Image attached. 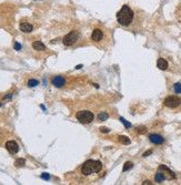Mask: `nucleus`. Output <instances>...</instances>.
Here are the masks:
<instances>
[{
    "label": "nucleus",
    "mask_w": 181,
    "mask_h": 185,
    "mask_svg": "<svg viewBox=\"0 0 181 185\" xmlns=\"http://www.w3.org/2000/svg\"><path fill=\"white\" fill-rule=\"evenodd\" d=\"M134 16L135 14L132 9L129 6L125 4L117 13V20H118V22L121 26H129L132 22V20H134Z\"/></svg>",
    "instance_id": "obj_1"
},
{
    "label": "nucleus",
    "mask_w": 181,
    "mask_h": 185,
    "mask_svg": "<svg viewBox=\"0 0 181 185\" xmlns=\"http://www.w3.org/2000/svg\"><path fill=\"white\" fill-rule=\"evenodd\" d=\"M102 168V163L100 161H94V160H88L83 163L81 167V172L83 175H89L91 173H98Z\"/></svg>",
    "instance_id": "obj_2"
},
{
    "label": "nucleus",
    "mask_w": 181,
    "mask_h": 185,
    "mask_svg": "<svg viewBox=\"0 0 181 185\" xmlns=\"http://www.w3.org/2000/svg\"><path fill=\"white\" fill-rule=\"evenodd\" d=\"M76 117L78 119V121L82 124H89L91 123L93 119H94V115L92 112H90V111H79L77 112Z\"/></svg>",
    "instance_id": "obj_3"
},
{
    "label": "nucleus",
    "mask_w": 181,
    "mask_h": 185,
    "mask_svg": "<svg viewBox=\"0 0 181 185\" xmlns=\"http://www.w3.org/2000/svg\"><path fill=\"white\" fill-rule=\"evenodd\" d=\"M79 39V33L78 31L73 30V31H70L68 34L65 36V38H63V44L65 46H72L74 42Z\"/></svg>",
    "instance_id": "obj_4"
},
{
    "label": "nucleus",
    "mask_w": 181,
    "mask_h": 185,
    "mask_svg": "<svg viewBox=\"0 0 181 185\" xmlns=\"http://www.w3.org/2000/svg\"><path fill=\"white\" fill-rule=\"evenodd\" d=\"M163 104L168 108H171V109L178 108L181 104V99L178 97H174V96H170V97L166 98V100L163 101Z\"/></svg>",
    "instance_id": "obj_5"
},
{
    "label": "nucleus",
    "mask_w": 181,
    "mask_h": 185,
    "mask_svg": "<svg viewBox=\"0 0 181 185\" xmlns=\"http://www.w3.org/2000/svg\"><path fill=\"white\" fill-rule=\"evenodd\" d=\"M6 149L8 150L9 153H11V154H16V153H18L19 151V145L16 141H8L6 143Z\"/></svg>",
    "instance_id": "obj_6"
},
{
    "label": "nucleus",
    "mask_w": 181,
    "mask_h": 185,
    "mask_svg": "<svg viewBox=\"0 0 181 185\" xmlns=\"http://www.w3.org/2000/svg\"><path fill=\"white\" fill-rule=\"evenodd\" d=\"M52 84L56 87V88H62L63 86L66 84V80H65V78L61 77V76H57L55 77L54 79H52Z\"/></svg>",
    "instance_id": "obj_7"
},
{
    "label": "nucleus",
    "mask_w": 181,
    "mask_h": 185,
    "mask_svg": "<svg viewBox=\"0 0 181 185\" xmlns=\"http://www.w3.org/2000/svg\"><path fill=\"white\" fill-rule=\"evenodd\" d=\"M149 140L153 144H162L164 142V139L159 134H150L149 135Z\"/></svg>",
    "instance_id": "obj_8"
},
{
    "label": "nucleus",
    "mask_w": 181,
    "mask_h": 185,
    "mask_svg": "<svg viewBox=\"0 0 181 185\" xmlns=\"http://www.w3.org/2000/svg\"><path fill=\"white\" fill-rule=\"evenodd\" d=\"M103 38V32L101 31L100 29H94L93 31H92V34H91V39L93 40V41H100L101 39Z\"/></svg>",
    "instance_id": "obj_9"
},
{
    "label": "nucleus",
    "mask_w": 181,
    "mask_h": 185,
    "mask_svg": "<svg viewBox=\"0 0 181 185\" xmlns=\"http://www.w3.org/2000/svg\"><path fill=\"white\" fill-rule=\"evenodd\" d=\"M34 29L32 24L31 23H28V22H21L20 23V30L22 31V32H26V33H29L31 32Z\"/></svg>",
    "instance_id": "obj_10"
},
{
    "label": "nucleus",
    "mask_w": 181,
    "mask_h": 185,
    "mask_svg": "<svg viewBox=\"0 0 181 185\" xmlns=\"http://www.w3.org/2000/svg\"><path fill=\"white\" fill-rule=\"evenodd\" d=\"M157 66L160 70H166V69L168 68V62H167L166 59L160 58V59H158V61H157Z\"/></svg>",
    "instance_id": "obj_11"
},
{
    "label": "nucleus",
    "mask_w": 181,
    "mask_h": 185,
    "mask_svg": "<svg viewBox=\"0 0 181 185\" xmlns=\"http://www.w3.org/2000/svg\"><path fill=\"white\" fill-rule=\"evenodd\" d=\"M32 48L35 50H37V51H42V50L46 49V46L42 43L41 41H35L32 43Z\"/></svg>",
    "instance_id": "obj_12"
},
{
    "label": "nucleus",
    "mask_w": 181,
    "mask_h": 185,
    "mask_svg": "<svg viewBox=\"0 0 181 185\" xmlns=\"http://www.w3.org/2000/svg\"><path fill=\"white\" fill-rule=\"evenodd\" d=\"M154 179H156L157 183H161V182H163L164 179H166V176H164L163 173L158 172V173L156 174V176H154Z\"/></svg>",
    "instance_id": "obj_13"
},
{
    "label": "nucleus",
    "mask_w": 181,
    "mask_h": 185,
    "mask_svg": "<svg viewBox=\"0 0 181 185\" xmlns=\"http://www.w3.org/2000/svg\"><path fill=\"white\" fill-rule=\"evenodd\" d=\"M119 139V142H121L122 144H126V145H128V144H130V139L128 136H125V135H121V136H119L118 137Z\"/></svg>",
    "instance_id": "obj_14"
},
{
    "label": "nucleus",
    "mask_w": 181,
    "mask_h": 185,
    "mask_svg": "<svg viewBox=\"0 0 181 185\" xmlns=\"http://www.w3.org/2000/svg\"><path fill=\"white\" fill-rule=\"evenodd\" d=\"M132 167H134V163H132V162H126L125 165H123V168H122V171H123V172H127V171L131 170Z\"/></svg>",
    "instance_id": "obj_15"
},
{
    "label": "nucleus",
    "mask_w": 181,
    "mask_h": 185,
    "mask_svg": "<svg viewBox=\"0 0 181 185\" xmlns=\"http://www.w3.org/2000/svg\"><path fill=\"white\" fill-rule=\"evenodd\" d=\"M108 118H109V115H108V113H106V112H100L98 114V120L99 121H106Z\"/></svg>",
    "instance_id": "obj_16"
},
{
    "label": "nucleus",
    "mask_w": 181,
    "mask_h": 185,
    "mask_svg": "<svg viewBox=\"0 0 181 185\" xmlns=\"http://www.w3.org/2000/svg\"><path fill=\"white\" fill-rule=\"evenodd\" d=\"M39 84V81L38 80H35V79H30L28 81V87L30 88H34V87H37Z\"/></svg>",
    "instance_id": "obj_17"
},
{
    "label": "nucleus",
    "mask_w": 181,
    "mask_h": 185,
    "mask_svg": "<svg viewBox=\"0 0 181 185\" xmlns=\"http://www.w3.org/2000/svg\"><path fill=\"white\" fill-rule=\"evenodd\" d=\"M25 163H26L25 158H18V160L15 162V165H16V166H23Z\"/></svg>",
    "instance_id": "obj_18"
},
{
    "label": "nucleus",
    "mask_w": 181,
    "mask_h": 185,
    "mask_svg": "<svg viewBox=\"0 0 181 185\" xmlns=\"http://www.w3.org/2000/svg\"><path fill=\"white\" fill-rule=\"evenodd\" d=\"M173 90L175 93H181V83H174Z\"/></svg>",
    "instance_id": "obj_19"
},
{
    "label": "nucleus",
    "mask_w": 181,
    "mask_h": 185,
    "mask_svg": "<svg viewBox=\"0 0 181 185\" xmlns=\"http://www.w3.org/2000/svg\"><path fill=\"white\" fill-rule=\"evenodd\" d=\"M119 120L121 121V123H123V125L126 126L127 129H129V128H131V123H129V122H128V121H127V120H126L125 118H120Z\"/></svg>",
    "instance_id": "obj_20"
},
{
    "label": "nucleus",
    "mask_w": 181,
    "mask_h": 185,
    "mask_svg": "<svg viewBox=\"0 0 181 185\" xmlns=\"http://www.w3.org/2000/svg\"><path fill=\"white\" fill-rule=\"evenodd\" d=\"M137 132L139 134H143V133L147 132V128L146 126H139V128H137Z\"/></svg>",
    "instance_id": "obj_21"
},
{
    "label": "nucleus",
    "mask_w": 181,
    "mask_h": 185,
    "mask_svg": "<svg viewBox=\"0 0 181 185\" xmlns=\"http://www.w3.org/2000/svg\"><path fill=\"white\" fill-rule=\"evenodd\" d=\"M42 179H45V181H48V179H50V175L48 173H42L41 176H40Z\"/></svg>",
    "instance_id": "obj_22"
},
{
    "label": "nucleus",
    "mask_w": 181,
    "mask_h": 185,
    "mask_svg": "<svg viewBox=\"0 0 181 185\" xmlns=\"http://www.w3.org/2000/svg\"><path fill=\"white\" fill-rule=\"evenodd\" d=\"M13 47H15V50H21V44L19 43V42H15V44H13Z\"/></svg>",
    "instance_id": "obj_23"
},
{
    "label": "nucleus",
    "mask_w": 181,
    "mask_h": 185,
    "mask_svg": "<svg viewBox=\"0 0 181 185\" xmlns=\"http://www.w3.org/2000/svg\"><path fill=\"white\" fill-rule=\"evenodd\" d=\"M151 153H152V151H151V150H149V151H147V152L143 153V155H142V156H143V157H147L148 155H150Z\"/></svg>",
    "instance_id": "obj_24"
},
{
    "label": "nucleus",
    "mask_w": 181,
    "mask_h": 185,
    "mask_svg": "<svg viewBox=\"0 0 181 185\" xmlns=\"http://www.w3.org/2000/svg\"><path fill=\"white\" fill-rule=\"evenodd\" d=\"M100 132H102V133H108L109 129H107V128H100Z\"/></svg>",
    "instance_id": "obj_25"
},
{
    "label": "nucleus",
    "mask_w": 181,
    "mask_h": 185,
    "mask_svg": "<svg viewBox=\"0 0 181 185\" xmlns=\"http://www.w3.org/2000/svg\"><path fill=\"white\" fill-rule=\"evenodd\" d=\"M142 184H143V185H147V184H148V185H150V184H152V183H151L150 181H145V182H143Z\"/></svg>",
    "instance_id": "obj_26"
},
{
    "label": "nucleus",
    "mask_w": 181,
    "mask_h": 185,
    "mask_svg": "<svg viewBox=\"0 0 181 185\" xmlns=\"http://www.w3.org/2000/svg\"><path fill=\"white\" fill-rule=\"evenodd\" d=\"M11 97H12V93H9L8 96H6V97H4V99H10Z\"/></svg>",
    "instance_id": "obj_27"
},
{
    "label": "nucleus",
    "mask_w": 181,
    "mask_h": 185,
    "mask_svg": "<svg viewBox=\"0 0 181 185\" xmlns=\"http://www.w3.org/2000/svg\"><path fill=\"white\" fill-rule=\"evenodd\" d=\"M81 68H82V64H79V66L76 67V69H81Z\"/></svg>",
    "instance_id": "obj_28"
},
{
    "label": "nucleus",
    "mask_w": 181,
    "mask_h": 185,
    "mask_svg": "<svg viewBox=\"0 0 181 185\" xmlns=\"http://www.w3.org/2000/svg\"><path fill=\"white\" fill-rule=\"evenodd\" d=\"M0 107H1V103H0Z\"/></svg>",
    "instance_id": "obj_29"
}]
</instances>
